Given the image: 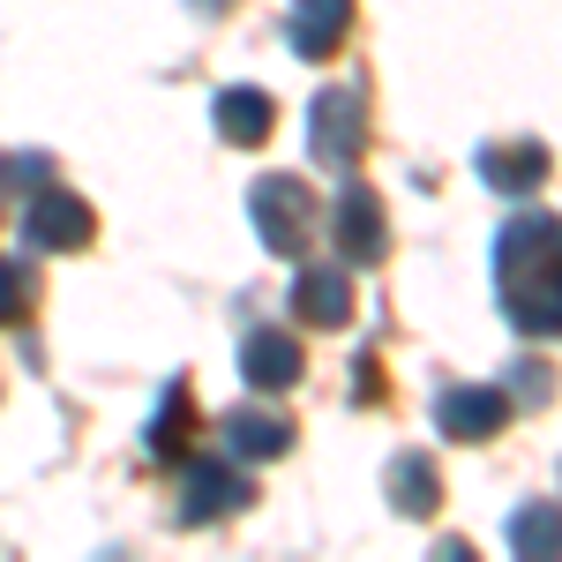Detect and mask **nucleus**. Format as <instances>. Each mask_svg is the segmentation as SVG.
Here are the masks:
<instances>
[{
  "label": "nucleus",
  "instance_id": "obj_1",
  "mask_svg": "<svg viewBox=\"0 0 562 562\" xmlns=\"http://www.w3.org/2000/svg\"><path fill=\"white\" fill-rule=\"evenodd\" d=\"M495 301L525 338H562V217H510L495 233Z\"/></svg>",
  "mask_w": 562,
  "mask_h": 562
},
{
  "label": "nucleus",
  "instance_id": "obj_2",
  "mask_svg": "<svg viewBox=\"0 0 562 562\" xmlns=\"http://www.w3.org/2000/svg\"><path fill=\"white\" fill-rule=\"evenodd\" d=\"M248 225L270 256H301L307 248V225H315V203H307L301 173H262L248 188Z\"/></svg>",
  "mask_w": 562,
  "mask_h": 562
},
{
  "label": "nucleus",
  "instance_id": "obj_3",
  "mask_svg": "<svg viewBox=\"0 0 562 562\" xmlns=\"http://www.w3.org/2000/svg\"><path fill=\"white\" fill-rule=\"evenodd\" d=\"M368 105H360V90L352 83H330L315 90V105H307V150H315V166H352L360 158V143H368Z\"/></svg>",
  "mask_w": 562,
  "mask_h": 562
},
{
  "label": "nucleus",
  "instance_id": "obj_4",
  "mask_svg": "<svg viewBox=\"0 0 562 562\" xmlns=\"http://www.w3.org/2000/svg\"><path fill=\"white\" fill-rule=\"evenodd\" d=\"M248 473L233 465V458H211V465H188L180 473V525H217V518H233V510H248Z\"/></svg>",
  "mask_w": 562,
  "mask_h": 562
},
{
  "label": "nucleus",
  "instance_id": "obj_5",
  "mask_svg": "<svg viewBox=\"0 0 562 562\" xmlns=\"http://www.w3.org/2000/svg\"><path fill=\"white\" fill-rule=\"evenodd\" d=\"M90 233H98V217H90L83 195H68V188H38L31 195V217H23V240L31 248L60 256V248H90Z\"/></svg>",
  "mask_w": 562,
  "mask_h": 562
},
{
  "label": "nucleus",
  "instance_id": "obj_6",
  "mask_svg": "<svg viewBox=\"0 0 562 562\" xmlns=\"http://www.w3.org/2000/svg\"><path fill=\"white\" fill-rule=\"evenodd\" d=\"M503 420H510V390H495V383H458L435 397V428L450 442H487Z\"/></svg>",
  "mask_w": 562,
  "mask_h": 562
},
{
  "label": "nucleus",
  "instance_id": "obj_7",
  "mask_svg": "<svg viewBox=\"0 0 562 562\" xmlns=\"http://www.w3.org/2000/svg\"><path fill=\"white\" fill-rule=\"evenodd\" d=\"M330 233H338V256L346 262H383L390 256V217L375 203V188H338V211H330Z\"/></svg>",
  "mask_w": 562,
  "mask_h": 562
},
{
  "label": "nucleus",
  "instance_id": "obj_8",
  "mask_svg": "<svg viewBox=\"0 0 562 562\" xmlns=\"http://www.w3.org/2000/svg\"><path fill=\"white\" fill-rule=\"evenodd\" d=\"M473 173L487 180L495 195H532V188L548 180V150H540V143H480Z\"/></svg>",
  "mask_w": 562,
  "mask_h": 562
},
{
  "label": "nucleus",
  "instance_id": "obj_9",
  "mask_svg": "<svg viewBox=\"0 0 562 562\" xmlns=\"http://www.w3.org/2000/svg\"><path fill=\"white\" fill-rule=\"evenodd\" d=\"M352 31V0H293V23H285V45L301 60H330Z\"/></svg>",
  "mask_w": 562,
  "mask_h": 562
},
{
  "label": "nucleus",
  "instance_id": "obj_10",
  "mask_svg": "<svg viewBox=\"0 0 562 562\" xmlns=\"http://www.w3.org/2000/svg\"><path fill=\"white\" fill-rule=\"evenodd\" d=\"M240 375L256 390H293L307 375L301 338H285V330H248V338H240Z\"/></svg>",
  "mask_w": 562,
  "mask_h": 562
},
{
  "label": "nucleus",
  "instance_id": "obj_11",
  "mask_svg": "<svg viewBox=\"0 0 562 562\" xmlns=\"http://www.w3.org/2000/svg\"><path fill=\"white\" fill-rule=\"evenodd\" d=\"M211 121L225 143H270V128H278V105H270V90L256 83H240V90H217V105H211Z\"/></svg>",
  "mask_w": 562,
  "mask_h": 562
},
{
  "label": "nucleus",
  "instance_id": "obj_12",
  "mask_svg": "<svg viewBox=\"0 0 562 562\" xmlns=\"http://www.w3.org/2000/svg\"><path fill=\"white\" fill-rule=\"evenodd\" d=\"M293 307H301L307 323H346V315H352V278H346V270H330V262H301V278H293Z\"/></svg>",
  "mask_w": 562,
  "mask_h": 562
},
{
  "label": "nucleus",
  "instance_id": "obj_13",
  "mask_svg": "<svg viewBox=\"0 0 562 562\" xmlns=\"http://www.w3.org/2000/svg\"><path fill=\"white\" fill-rule=\"evenodd\" d=\"M225 450L233 458H285L293 450V420H278V413H225Z\"/></svg>",
  "mask_w": 562,
  "mask_h": 562
},
{
  "label": "nucleus",
  "instance_id": "obj_14",
  "mask_svg": "<svg viewBox=\"0 0 562 562\" xmlns=\"http://www.w3.org/2000/svg\"><path fill=\"white\" fill-rule=\"evenodd\" d=\"M390 503H397V518H435V503H442V480L420 450H405V458H390Z\"/></svg>",
  "mask_w": 562,
  "mask_h": 562
},
{
  "label": "nucleus",
  "instance_id": "obj_15",
  "mask_svg": "<svg viewBox=\"0 0 562 562\" xmlns=\"http://www.w3.org/2000/svg\"><path fill=\"white\" fill-rule=\"evenodd\" d=\"M510 548L518 555H562V503H525V510H510Z\"/></svg>",
  "mask_w": 562,
  "mask_h": 562
},
{
  "label": "nucleus",
  "instance_id": "obj_16",
  "mask_svg": "<svg viewBox=\"0 0 562 562\" xmlns=\"http://www.w3.org/2000/svg\"><path fill=\"white\" fill-rule=\"evenodd\" d=\"M180 442H188V390H166V405L150 420V458H180Z\"/></svg>",
  "mask_w": 562,
  "mask_h": 562
},
{
  "label": "nucleus",
  "instance_id": "obj_17",
  "mask_svg": "<svg viewBox=\"0 0 562 562\" xmlns=\"http://www.w3.org/2000/svg\"><path fill=\"white\" fill-rule=\"evenodd\" d=\"M23 307H31V278L15 262H0V323H23Z\"/></svg>",
  "mask_w": 562,
  "mask_h": 562
},
{
  "label": "nucleus",
  "instance_id": "obj_18",
  "mask_svg": "<svg viewBox=\"0 0 562 562\" xmlns=\"http://www.w3.org/2000/svg\"><path fill=\"white\" fill-rule=\"evenodd\" d=\"M518 375V397H548V368H510Z\"/></svg>",
  "mask_w": 562,
  "mask_h": 562
}]
</instances>
